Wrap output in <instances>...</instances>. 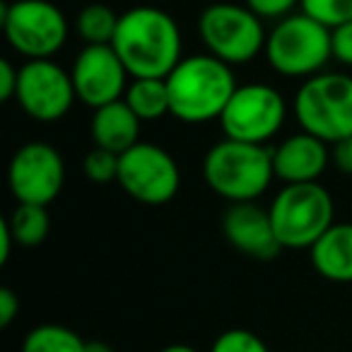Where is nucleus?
Wrapping results in <instances>:
<instances>
[{
	"label": "nucleus",
	"mask_w": 352,
	"mask_h": 352,
	"mask_svg": "<svg viewBox=\"0 0 352 352\" xmlns=\"http://www.w3.org/2000/svg\"><path fill=\"white\" fill-rule=\"evenodd\" d=\"M111 46L131 78H166L184 58L182 30L176 20L150 6L123 12Z\"/></svg>",
	"instance_id": "f257e3e1"
},
{
	"label": "nucleus",
	"mask_w": 352,
	"mask_h": 352,
	"mask_svg": "<svg viewBox=\"0 0 352 352\" xmlns=\"http://www.w3.org/2000/svg\"><path fill=\"white\" fill-rule=\"evenodd\" d=\"M166 87L171 116L198 126L220 118L239 85L230 63L212 54H196L179 60V65L166 75Z\"/></svg>",
	"instance_id": "f03ea898"
},
{
	"label": "nucleus",
	"mask_w": 352,
	"mask_h": 352,
	"mask_svg": "<svg viewBox=\"0 0 352 352\" xmlns=\"http://www.w3.org/2000/svg\"><path fill=\"white\" fill-rule=\"evenodd\" d=\"M275 179L268 145L222 138L203 157V182L227 203L258 201Z\"/></svg>",
	"instance_id": "7ed1b4c3"
},
{
	"label": "nucleus",
	"mask_w": 352,
	"mask_h": 352,
	"mask_svg": "<svg viewBox=\"0 0 352 352\" xmlns=\"http://www.w3.org/2000/svg\"><path fill=\"white\" fill-rule=\"evenodd\" d=\"M268 212L280 246L292 251L311 249L336 225L333 196L318 182L283 184Z\"/></svg>",
	"instance_id": "20e7f679"
},
{
	"label": "nucleus",
	"mask_w": 352,
	"mask_h": 352,
	"mask_svg": "<svg viewBox=\"0 0 352 352\" xmlns=\"http://www.w3.org/2000/svg\"><path fill=\"white\" fill-rule=\"evenodd\" d=\"M299 128L328 145L352 135V78L345 73H316L302 82L292 102Z\"/></svg>",
	"instance_id": "39448f33"
},
{
	"label": "nucleus",
	"mask_w": 352,
	"mask_h": 352,
	"mask_svg": "<svg viewBox=\"0 0 352 352\" xmlns=\"http://www.w3.org/2000/svg\"><path fill=\"white\" fill-rule=\"evenodd\" d=\"M265 58L285 78H311L333 58L331 30L307 12L278 20L265 39Z\"/></svg>",
	"instance_id": "423d86ee"
},
{
	"label": "nucleus",
	"mask_w": 352,
	"mask_h": 352,
	"mask_svg": "<svg viewBox=\"0 0 352 352\" xmlns=\"http://www.w3.org/2000/svg\"><path fill=\"white\" fill-rule=\"evenodd\" d=\"M198 34L208 54L230 65H244L265 51V34L261 17L249 6L212 3L198 17Z\"/></svg>",
	"instance_id": "0eeeda50"
},
{
	"label": "nucleus",
	"mask_w": 352,
	"mask_h": 352,
	"mask_svg": "<svg viewBox=\"0 0 352 352\" xmlns=\"http://www.w3.org/2000/svg\"><path fill=\"white\" fill-rule=\"evenodd\" d=\"M0 25L12 51L27 60L51 58L68 41V20L51 0H15L0 10Z\"/></svg>",
	"instance_id": "6e6552de"
},
{
	"label": "nucleus",
	"mask_w": 352,
	"mask_h": 352,
	"mask_svg": "<svg viewBox=\"0 0 352 352\" xmlns=\"http://www.w3.org/2000/svg\"><path fill=\"white\" fill-rule=\"evenodd\" d=\"M287 118V102L275 87L263 82L239 85L227 102L220 121L225 138L268 145Z\"/></svg>",
	"instance_id": "1a4fd4ad"
},
{
	"label": "nucleus",
	"mask_w": 352,
	"mask_h": 352,
	"mask_svg": "<svg viewBox=\"0 0 352 352\" xmlns=\"http://www.w3.org/2000/svg\"><path fill=\"white\" fill-rule=\"evenodd\" d=\"M116 184L142 206H166L182 188V169L164 147L140 140L121 155Z\"/></svg>",
	"instance_id": "9d476101"
},
{
	"label": "nucleus",
	"mask_w": 352,
	"mask_h": 352,
	"mask_svg": "<svg viewBox=\"0 0 352 352\" xmlns=\"http://www.w3.org/2000/svg\"><path fill=\"white\" fill-rule=\"evenodd\" d=\"M8 186L17 203L49 206L65 186L63 155L51 142H25L8 164Z\"/></svg>",
	"instance_id": "9b49d317"
},
{
	"label": "nucleus",
	"mask_w": 352,
	"mask_h": 352,
	"mask_svg": "<svg viewBox=\"0 0 352 352\" xmlns=\"http://www.w3.org/2000/svg\"><path fill=\"white\" fill-rule=\"evenodd\" d=\"M15 99L30 118L39 123H54L73 109L78 94L68 70L51 58H36L27 60L20 68Z\"/></svg>",
	"instance_id": "f8f14e48"
},
{
	"label": "nucleus",
	"mask_w": 352,
	"mask_h": 352,
	"mask_svg": "<svg viewBox=\"0 0 352 352\" xmlns=\"http://www.w3.org/2000/svg\"><path fill=\"white\" fill-rule=\"evenodd\" d=\"M70 75L78 99L94 111L123 99L131 73L111 44H87L75 58Z\"/></svg>",
	"instance_id": "ddd939ff"
},
{
	"label": "nucleus",
	"mask_w": 352,
	"mask_h": 352,
	"mask_svg": "<svg viewBox=\"0 0 352 352\" xmlns=\"http://www.w3.org/2000/svg\"><path fill=\"white\" fill-rule=\"evenodd\" d=\"M222 234L239 254L256 261H273L283 251L275 236L270 212L251 203H230L222 215Z\"/></svg>",
	"instance_id": "4468645a"
},
{
	"label": "nucleus",
	"mask_w": 352,
	"mask_h": 352,
	"mask_svg": "<svg viewBox=\"0 0 352 352\" xmlns=\"http://www.w3.org/2000/svg\"><path fill=\"white\" fill-rule=\"evenodd\" d=\"M328 162H331L328 142L307 131L294 133L273 147L275 179L283 184L318 182L328 169Z\"/></svg>",
	"instance_id": "2eb2a0df"
},
{
	"label": "nucleus",
	"mask_w": 352,
	"mask_h": 352,
	"mask_svg": "<svg viewBox=\"0 0 352 352\" xmlns=\"http://www.w3.org/2000/svg\"><path fill=\"white\" fill-rule=\"evenodd\" d=\"M140 118L135 116L126 99H116L111 104L94 109L89 121V135L97 147L123 155L135 142H140Z\"/></svg>",
	"instance_id": "dca6fc26"
},
{
	"label": "nucleus",
	"mask_w": 352,
	"mask_h": 352,
	"mask_svg": "<svg viewBox=\"0 0 352 352\" xmlns=\"http://www.w3.org/2000/svg\"><path fill=\"white\" fill-rule=\"evenodd\" d=\"M311 265L328 283H352V222H336L309 249Z\"/></svg>",
	"instance_id": "f3484780"
},
{
	"label": "nucleus",
	"mask_w": 352,
	"mask_h": 352,
	"mask_svg": "<svg viewBox=\"0 0 352 352\" xmlns=\"http://www.w3.org/2000/svg\"><path fill=\"white\" fill-rule=\"evenodd\" d=\"M123 99L142 123L160 121L166 113H171L166 78H133Z\"/></svg>",
	"instance_id": "a211bd4d"
},
{
	"label": "nucleus",
	"mask_w": 352,
	"mask_h": 352,
	"mask_svg": "<svg viewBox=\"0 0 352 352\" xmlns=\"http://www.w3.org/2000/svg\"><path fill=\"white\" fill-rule=\"evenodd\" d=\"M8 225L15 236V244L22 249H34L44 244L51 232V220L46 206H34V203H17L15 210L8 215Z\"/></svg>",
	"instance_id": "6ab92c4d"
},
{
	"label": "nucleus",
	"mask_w": 352,
	"mask_h": 352,
	"mask_svg": "<svg viewBox=\"0 0 352 352\" xmlns=\"http://www.w3.org/2000/svg\"><path fill=\"white\" fill-rule=\"evenodd\" d=\"M87 340L73 331V328L58 326V323H41L34 326L22 340L20 352H85Z\"/></svg>",
	"instance_id": "aec40b11"
},
{
	"label": "nucleus",
	"mask_w": 352,
	"mask_h": 352,
	"mask_svg": "<svg viewBox=\"0 0 352 352\" xmlns=\"http://www.w3.org/2000/svg\"><path fill=\"white\" fill-rule=\"evenodd\" d=\"M118 20L121 15H116L109 6L94 3L78 15V32L87 44H111Z\"/></svg>",
	"instance_id": "412c9836"
},
{
	"label": "nucleus",
	"mask_w": 352,
	"mask_h": 352,
	"mask_svg": "<svg viewBox=\"0 0 352 352\" xmlns=\"http://www.w3.org/2000/svg\"><path fill=\"white\" fill-rule=\"evenodd\" d=\"M118 162H121V155L94 145L92 150L85 155V162H82L85 176H87L92 184H102V186L104 184H113L118 179Z\"/></svg>",
	"instance_id": "4be33fe9"
},
{
	"label": "nucleus",
	"mask_w": 352,
	"mask_h": 352,
	"mask_svg": "<svg viewBox=\"0 0 352 352\" xmlns=\"http://www.w3.org/2000/svg\"><path fill=\"white\" fill-rule=\"evenodd\" d=\"M302 12L333 30L352 22V0H302Z\"/></svg>",
	"instance_id": "5701e85b"
},
{
	"label": "nucleus",
	"mask_w": 352,
	"mask_h": 352,
	"mask_svg": "<svg viewBox=\"0 0 352 352\" xmlns=\"http://www.w3.org/2000/svg\"><path fill=\"white\" fill-rule=\"evenodd\" d=\"M210 352H270V347L249 328H230L215 338Z\"/></svg>",
	"instance_id": "b1692460"
},
{
	"label": "nucleus",
	"mask_w": 352,
	"mask_h": 352,
	"mask_svg": "<svg viewBox=\"0 0 352 352\" xmlns=\"http://www.w3.org/2000/svg\"><path fill=\"white\" fill-rule=\"evenodd\" d=\"M246 6L261 20H283V17L292 15L294 8L302 6V0H246Z\"/></svg>",
	"instance_id": "393cba45"
},
{
	"label": "nucleus",
	"mask_w": 352,
	"mask_h": 352,
	"mask_svg": "<svg viewBox=\"0 0 352 352\" xmlns=\"http://www.w3.org/2000/svg\"><path fill=\"white\" fill-rule=\"evenodd\" d=\"M331 46H333V58H336L338 63L352 68V22L333 27Z\"/></svg>",
	"instance_id": "a878e982"
},
{
	"label": "nucleus",
	"mask_w": 352,
	"mask_h": 352,
	"mask_svg": "<svg viewBox=\"0 0 352 352\" xmlns=\"http://www.w3.org/2000/svg\"><path fill=\"white\" fill-rule=\"evenodd\" d=\"M17 82H20V68L10 63L8 58L0 60V99L10 102L17 94Z\"/></svg>",
	"instance_id": "bb28decb"
},
{
	"label": "nucleus",
	"mask_w": 352,
	"mask_h": 352,
	"mask_svg": "<svg viewBox=\"0 0 352 352\" xmlns=\"http://www.w3.org/2000/svg\"><path fill=\"white\" fill-rule=\"evenodd\" d=\"M20 314V297L15 289L0 287V328H8Z\"/></svg>",
	"instance_id": "cd10ccee"
},
{
	"label": "nucleus",
	"mask_w": 352,
	"mask_h": 352,
	"mask_svg": "<svg viewBox=\"0 0 352 352\" xmlns=\"http://www.w3.org/2000/svg\"><path fill=\"white\" fill-rule=\"evenodd\" d=\"M331 162L338 166V171H342V174H352V135L333 145Z\"/></svg>",
	"instance_id": "c85d7f7f"
},
{
	"label": "nucleus",
	"mask_w": 352,
	"mask_h": 352,
	"mask_svg": "<svg viewBox=\"0 0 352 352\" xmlns=\"http://www.w3.org/2000/svg\"><path fill=\"white\" fill-rule=\"evenodd\" d=\"M12 246L15 244V236H12V230L8 225V217H0V263H8L12 254Z\"/></svg>",
	"instance_id": "c756f323"
},
{
	"label": "nucleus",
	"mask_w": 352,
	"mask_h": 352,
	"mask_svg": "<svg viewBox=\"0 0 352 352\" xmlns=\"http://www.w3.org/2000/svg\"><path fill=\"white\" fill-rule=\"evenodd\" d=\"M85 352H113V347L104 340H87V350Z\"/></svg>",
	"instance_id": "7c9ffc66"
},
{
	"label": "nucleus",
	"mask_w": 352,
	"mask_h": 352,
	"mask_svg": "<svg viewBox=\"0 0 352 352\" xmlns=\"http://www.w3.org/2000/svg\"><path fill=\"white\" fill-rule=\"evenodd\" d=\"M160 352H201V350H196V347H191V345H184V342H174V345L162 347Z\"/></svg>",
	"instance_id": "2f4dec72"
}]
</instances>
